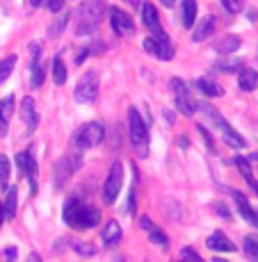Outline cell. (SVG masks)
<instances>
[{"mask_svg": "<svg viewBox=\"0 0 258 262\" xmlns=\"http://www.w3.org/2000/svg\"><path fill=\"white\" fill-rule=\"evenodd\" d=\"M142 18H144V25L151 30V34H153L155 39L163 37V28H160V18H158V12H155V7L151 3H144L142 5Z\"/></svg>", "mask_w": 258, "mask_h": 262, "instance_id": "11", "label": "cell"}, {"mask_svg": "<svg viewBox=\"0 0 258 262\" xmlns=\"http://www.w3.org/2000/svg\"><path fill=\"white\" fill-rule=\"evenodd\" d=\"M146 233H149V239L153 242L158 249H169V237H167V235H165L155 224L149 226V228H146Z\"/></svg>", "mask_w": 258, "mask_h": 262, "instance_id": "22", "label": "cell"}, {"mask_svg": "<svg viewBox=\"0 0 258 262\" xmlns=\"http://www.w3.org/2000/svg\"><path fill=\"white\" fill-rule=\"evenodd\" d=\"M96 96H98V75H96L94 71H89L80 78L78 84H75L73 98H75V103L87 105V103H94Z\"/></svg>", "mask_w": 258, "mask_h": 262, "instance_id": "5", "label": "cell"}, {"mask_svg": "<svg viewBox=\"0 0 258 262\" xmlns=\"http://www.w3.org/2000/svg\"><path fill=\"white\" fill-rule=\"evenodd\" d=\"M9 183V160L5 155H0V191L7 189Z\"/></svg>", "mask_w": 258, "mask_h": 262, "instance_id": "31", "label": "cell"}, {"mask_svg": "<svg viewBox=\"0 0 258 262\" xmlns=\"http://www.w3.org/2000/svg\"><path fill=\"white\" fill-rule=\"evenodd\" d=\"M212 48H215L217 53H222V55L235 53V50L240 48V37H235V34H226V37L217 39V41L212 43Z\"/></svg>", "mask_w": 258, "mask_h": 262, "instance_id": "19", "label": "cell"}, {"mask_svg": "<svg viewBox=\"0 0 258 262\" xmlns=\"http://www.w3.org/2000/svg\"><path fill=\"white\" fill-rule=\"evenodd\" d=\"M222 3H224V7L229 9L231 14L242 12V7H245V0H222Z\"/></svg>", "mask_w": 258, "mask_h": 262, "instance_id": "35", "label": "cell"}, {"mask_svg": "<svg viewBox=\"0 0 258 262\" xmlns=\"http://www.w3.org/2000/svg\"><path fill=\"white\" fill-rule=\"evenodd\" d=\"M16 167H18V176L30 180V191H37V185H34V171H37V162H34V155H32V148L28 150H21L16 153Z\"/></svg>", "mask_w": 258, "mask_h": 262, "instance_id": "7", "label": "cell"}, {"mask_svg": "<svg viewBox=\"0 0 258 262\" xmlns=\"http://www.w3.org/2000/svg\"><path fill=\"white\" fill-rule=\"evenodd\" d=\"M62 219H64L67 226H71V228L85 230V228H94V226H98L101 212L94 208V205H85L83 201L73 196V199H69L67 203H64Z\"/></svg>", "mask_w": 258, "mask_h": 262, "instance_id": "1", "label": "cell"}, {"mask_svg": "<svg viewBox=\"0 0 258 262\" xmlns=\"http://www.w3.org/2000/svg\"><path fill=\"white\" fill-rule=\"evenodd\" d=\"M215 32V16H206L204 21L194 28V32H192V41H204V39H208L210 34Z\"/></svg>", "mask_w": 258, "mask_h": 262, "instance_id": "17", "label": "cell"}, {"mask_svg": "<svg viewBox=\"0 0 258 262\" xmlns=\"http://www.w3.org/2000/svg\"><path fill=\"white\" fill-rule=\"evenodd\" d=\"M176 107H178V112L185 114V117H194L196 105L190 94H176Z\"/></svg>", "mask_w": 258, "mask_h": 262, "instance_id": "20", "label": "cell"}, {"mask_svg": "<svg viewBox=\"0 0 258 262\" xmlns=\"http://www.w3.org/2000/svg\"><path fill=\"white\" fill-rule=\"evenodd\" d=\"M215 123H217V128L222 130V139H224V142L229 144L231 148H237V150H240V148H245V146H247L245 137H240V135H237V130H233V128H231V125L226 123V121L222 119V117L217 119Z\"/></svg>", "mask_w": 258, "mask_h": 262, "instance_id": "10", "label": "cell"}, {"mask_svg": "<svg viewBox=\"0 0 258 262\" xmlns=\"http://www.w3.org/2000/svg\"><path fill=\"white\" fill-rule=\"evenodd\" d=\"M251 224H254L256 228H258V210H254V221H251Z\"/></svg>", "mask_w": 258, "mask_h": 262, "instance_id": "47", "label": "cell"}, {"mask_svg": "<svg viewBox=\"0 0 258 262\" xmlns=\"http://www.w3.org/2000/svg\"><path fill=\"white\" fill-rule=\"evenodd\" d=\"M155 43H158L155 55H158L160 59H171V57H174V46H171V41H169V37H167V34H163V37L155 39Z\"/></svg>", "mask_w": 258, "mask_h": 262, "instance_id": "23", "label": "cell"}, {"mask_svg": "<svg viewBox=\"0 0 258 262\" xmlns=\"http://www.w3.org/2000/svg\"><path fill=\"white\" fill-rule=\"evenodd\" d=\"M21 117L25 121V133L32 135L34 128H37V123H39V117H37V112H34V100L32 98H23V103H21Z\"/></svg>", "mask_w": 258, "mask_h": 262, "instance_id": "12", "label": "cell"}, {"mask_svg": "<svg viewBox=\"0 0 258 262\" xmlns=\"http://www.w3.org/2000/svg\"><path fill=\"white\" fill-rule=\"evenodd\" d=\"M67 23H69V14H67V12H59V18H57V21L50 23V28H48V37H50V39H57L59 34L64 32Z\"/></svg>", "mask_w": 258, "mask_h": 262, "instance_id": "25", "label": "cell"}, {"mask_svg": "<svg viewBox=\"0 0 258 262\" xmlns=\"http://www.w3.org/2000/svg\"><path fill=\"white\" fill-rule=\"evenodd\" d=\"M208 249L210 251H222V253H231V251H235V244L231 242L229 237H226L222 230H217V233H212L210 237H208Z\"/></svg>", "mask_w": 258, "mask_h": 262, "instance_id": "14", "label": "cell"}, {"mask_svg": "<svg viewBox=\"0 0 258 262\" xmlns=\"http://www.w3.org/2000/svg\"><path fill=\"white\" fill-rule=\"evenodd\" d=\"M105 0H85L75 12V34H89L96 30V25L101 23L105 14Z\"/></svg>", "mask_w": 258, "mask_h": 262, "instance_id": "2", "label": "cell"}, {"mask_svg": "<svg viewBox=\"0 0 258 262\" xmlns=\"http://www.w3.org/2000/svg\"><path fill=\"white\" fill-rule=\"evenodd\" d=\"M44 84V69L39 64V59H32V80H30V87L39 89Z\"/></svg>", "mask_w": 258, "mask_h": 262, "instance_id": "30", "label": "cell"}, {"mask_svg": "<svg viewBox=\"0 0 258 262\" xmlns=\"http://www.w3.org/2000/svg\"><path fill=\"white\" fill-rule=\"evenodd\" d=\"M14 64H16V55H9V57L0 59V84H3L5 80H7L9 75H12Z\"/></svg>", "mask_w": 258, "mask_h": 262, "instance_id": "28", "label": "cell"}, {"mask_svg": "<svg viewBox=\"0 0 258 262\" xmlns=\"http://www.w3.org/2000/svg\"><path fill=\"white\" fill-rule=\"evenodd\" d=\"M196 21V0H183V25L194 28Z\"/></svg>", "mask_w": 258, "mask_h": 262, "instance_id": "24", "label": "cell"}, {"mask_svg": "<svg viewBox=\"0 0 258 262\" xmlns=\"http://www.w3.org/2000/svg\"><path fill=\"white\" fill-rule=\"evenodd\" d=\"M87 55H89V50H83V53H80L78 57H75V64H83V59L87 57Z\"/></svg>", "mask_w": 258, "mask_h": 262, "instance_id": "43", "label": "cell"}, {"mask_svg": "<svg viewBox=\"0 0 258 262\" xmlns=\"http://www.w3.org/2000/svg\"><path fill=\"white\" fill-rule=\"evenodd\" d=\"M105 137V130L101 123H96V121H92V123H85L80 125L78 130H75L73 135V144L78 150H85V148H94V146H98L101 142H103Z\"/></svg>", "mask_w": 258, "mask_h": 262, "instance_id": "4", "label": "cell"}, {"mask_svg": "<svg viewBox=\"0 0 258 262\" xmlns=\"http://www.w3.org/2000/svg\"><path fill=\"white\" fill-rule=\"evenodd\" d=\"M178 146H183V148H188L190 142H188V139H183V137H181V139H178Z\"/></svg>", "mask_w": 258, "mask_h": 262, "instance_id": "45", "label": "cell"}, {"mask_svg": "<svg viewBox=\"0 0 258 262\" xmlns=\"http://www.w3.org/2000/svg\"><path fill=\"white\" fill-rule=\"evenodd\" d=\"M171 89H174V94H190L188 84H185L181 78H171Z\"/></svg>", "mask_w": 258, "mask_h": 262, "instance_id": "37", "label": "cell"}, {"mask_svg": "<svg viewBox=\"0 0 258 262\" xmlns=\"http://www.w3.org/2000/svg\"><path fill=\"white\" fill-rule=\"evenodd\" d=\"M128 212L130 214L135 212V191H130V196H128Z\"/></svg>", "mask_w": 258, "mask_h": 262, "instance_id": "41", "label": "cell"}, {"mask_svg": "<svg viewBox=\"0 0 258 262\" xmlns=\"http://www.w3.org/2000/svg\"><path fill=\"white\" fill-rule=\"evenodd\" d=\"M5 219L16 216V187H7V201H5Z\"/></svg>", "mask_w": 258, "mask_h": 262, "instance_id": "26", "label": "cell"}, {"mask_svg": "<svg viewBox=\"0 0 258 262\" xmlns=\"http://www.w3.org/2000/svg\"><path fill=\"white\" fill-rule=\"evenodd\" d=\"M53 80L57 87H62L64 82H67V67H64L62 57H55L53 59Z\"/></svg>", "mask_w": 258, "mask_h": 262, "instance_id": "27", "label": "cell"}, {"mask_svg": "<svg viewBox=\"0 0 258 262\" xmlns=\"http://www.w3.org/2000/svg\"><path fill=\"white\" fill-rule=\"evenodd\" d=\"M181 258H190V260H201V255L196 253V251H192V249H183V251H181Z\"/></svg>", "mask_w": 258, "mask_h": 262, "instance_id": "40", "label": "cell"}, {"mask_svg": "<svg viewBox=\"0 0 258 262\" xmlns=\"http://www.w3.org/2000/svg\"><path fill=\"white\" fill-rule=\"evenodd\" d=\"M196 130H199V135H201V139H204V144L208 146V150L210 153H215V144H212V137H210V133L204 128V125H196Z\"/></svg>", "mask_w": 258, "mask_h": 262, "instance_id": "36", "label": "cell"}, {"mask_svg": "<svg viewBox=\"0 0 258 262\" xmlns=\"http://www.w3.org/2000/svg\"><path fill=\"white\" fill-rule=\"evenodd\" d=\"M237 87L242 92H254L258 87V71L256 69H240L237 71Z\"/></svg>", "mask_w": 258, "mask_h": 262, "instance_id": "16", "label": "cell"}, {"mask_svg": "<svg viewBox=\"0 0 258 262\" xmlns=\"http://www.w3.org/2000/svg\"><path fill=\"white\" fill-rule=\"evenodd\" d=\"M215 208H217V210H215L217 214H222V216H224V219H229V210H226L224 205H215Z\"/></svg>", "mask_w": 258, "mask_h": 262, "instance_id": "42", "label": "cell"}, {"mask_svg": "<svg viewBox=\"0 0 258 262\" xmlns=\"http://www.w3.org/2000/svg\"><path fill=\"white\" fill-rule=\"evenodd\" d=\"M14 112V96H5L0 103V137H5L9 130V119Z\"/></svg>", "mask_w": 258, "mask_h": 262, "instance_id": "15", "label": "cell"}, {"mask_svg": "<svg viewBox=\"0 0 258 262\" xmlns=\"http://www.w3.org/2000/svg\"><path fill=\"white\" fill-rule=\"evenodd\" d=\"M231 194H233V201H235V205H237V212H240V216L251 224V221H254V208L249 205L247 196L242 194V191H235V189H231Z\"/></svg>", "mask_w": 258, "mask_h": 262, "instance_id": "18", "label": "cell"}, {"mask_svg": "<svg viewBox=\"0 0 258 262\" xmlns=\"http://www.w3.org/2000/svg\"><path fill=\"white\" fill-rule=\"evenodd\" d=\"M163 3L167 5V7H171V5H174V3H176V0H163Z\"/></svg>", "mask_w": 258, "mask_h": 262, "instance_id": "49", "label": "cell"}, {"mask_svg": "<svg viewBox=\"0 0 258 262\" xmlns=\"http://www.w3.org/2000/svg\"><path fill=\"white\" fill-rule=\"evenodd\" d=\"M42 3H44V0H30V5H32V7H39Z\"/></svg>", "mask_w": 258, "mask_h": 262, "instance_id": "48", "label": "cell"}, {"mask_svg": "<svg viewBox=\"0 0 258 262\" xmlns=\"http://www.w3.org/2000/svg\"><path fill=\"white\" fill-rule=\"evenodd\" d=\"M78 164H80V155L78 158H62L59 160L57 164H55V187L57 189H62L64 185H67V180L71 178V176H73V171L78 169Z\"/></svg>", "mask_w": 258, "mask_h": 262, "instance_id": "9", "label": "cell"}, {"mask_svg": "<svg viewBox=\"0 0 258 262\" xmlns=\"http://www.w3.org/2000/svg\"><path fill=\"white\" fill-rule=\"evenodd\" d=\"M5 255H7L9 260H14V258H16V251H14V249H7V253H5Z\"/></svg>", "mask_w": 258, "mask_h": 262, "instance_id": "44", "label": "cell"}, {"mask_svg": "<svg viewBox=\"0 0 258 262\" xmlns=\"http://www.w3.org/2000/svg\"><path fill=\"white\" fill-rule=\"evenodd\" d=\"M110 25H112V32H117L119 37H133L135 32L133 18L119 7H110Z\"/></svg>", "mask_w": 258, "mask_h": 262, "instance_id": "8", "label": "cell"}, {"mask_svg": "<svg viewBox=\"0 0 258 262\" xmlns=\"http://www.w3.org/2000/svg\"><path fill=\"white\" fill-rule=\"evenodd\" d=\"M3 221H5V208H3V203H0V226H3Z\"/></svg>", "mask_w": 258, "mask_h": 262, "instance_id": "46", "label": "cell"}, {"mask_svg": "<svg viewBox=\"0 0 258 262\" xmlns=\"http://www.w3.org/2000/svg\"><path fill=\"white\" fill-rule=\"evenodd\" d=\"M235 167L240 169V173L245 176V180H247V183H249V185H254V183H256V180H254V173H251L249 162H247L245 158H235Z\"/></svg>", "mask_w": 258, "mask_h": 262, "instance_id": "32", "label": "cell"}, {"mask_svg": "<svg viewBox=\"0 0 258 262\" xmlns=\"http://www.w3.org/2000/svg\"><path fill=\"white\" fill-rule=\"evenodd\" d=\"M71 249H73L78 255H85V258H92V255H96V246L92 244V242H73V244H71Z\"/></svg>", "mask_w": 258, "mask_h": 262, "instance_id": "29", "label": "cell"}, {"mask_svg": "<svg viewBox=\"0 0 258 262\" xmlns=\"http://www.w3.org/2000/svg\"><path fill=\"white\" fill-rule=\"evenodd\" d=\"M121 237H124V233H121V226L117 221H108L103 226V230H101V239H103L105 246H117Z\"/></svg>", "mask_w": 258, "mask_h": 262, "instance_id": "13", "label": "cell"}, {"mask_svg": "<svg viewBox=\"0 0 258 262\" xmlns=\"http://www.w3.org/2000/svg\"><path fill=\"white\" fill-rule=\"evenodd\" d=\"M245 253L258 260V237H245Z\"/></svg>", "mask_w": 258, "mask_h": 262, "instance_id": "34", "label": "cell"}, {"mask_svg": "<svg viewBox=\"0 0 258 262\" xmlns=\"http://www.w3.org/2000/svg\"><path fill=\"white\" fill-rule=\"evenodd\" d=\"M194 84H196V89H201V92H204L206 96H210V98H215V96H222V94H224V89H222L217 82L208 80V78H199Z\"/></svg>", "mask_w": 258, "mask_h": 262, "instance_id": "21", "label": "cell"}, {"mask_svg": "<svg viewBox=\"0 0 258 262\" xmlns=\"http://www.w3.org/2000/svg\"><path fill=\"white\" fill-rule=\"evenodd\" d=\"M121 185H124V164L121 162H114L110 167V173L105 178V185H103V201L108 205H112L117 201L119 191H121Z\"/></svg>", "mask_w": 258, "mask_h": 262, "instance_id": "6", "label": "cell"}, {"mask_svg": "<svg viewBox=\"0 0 258 262\" xmlns=\"http://www.w3.org/2000/svg\"><path fill=\"white\" fill-rule=\"evenodd\" d=\"M217 71L222 73H231V71H240V59H226V62H220L217 64Z\"/></svg>", "mask_w": 258, "mask_h": 262, "instance_id": "33", "label": "cell"}, {"mask_svg": "<svg viewBox=\"0 0 258 262\" xmlns=\"http://www.w3.org/2000/svg\"><path fill=\"white\" fill-rule=\"evenodd\" d=\"M128 135H130V142H133L135 150L142 160L149 155V130H146L144 119L140 117V112L135 107L128 110Z\"/></svg>", "mask_w": 258, "mask_h": 262, "instance_id": "3", "label": "cell"}, {"mask_svg": "<svg viewBox=\"0 0 258 262\" xmlns=\"http://www.w3.org/2000/svg\"><path fill=\"white\" fill-rule=\"evenodd\" d=\"M64 3H67V0H46V7H48V12L57 14L64 9Z\"/></svg>", "mask_w": 258, "mask_h": 262, "instance_id": "38", "label": "cell"}, {"mask_svg": "<svg viewBox=\"0 0 258 262\" xmlns=\"http://www.w3.org/2000/svg\"><path fill=\"white\" fill-rule=\"evenodd\" d=\"M142 46H144L146 53H153V55H155V50H158V43H155L153 37H146L144 41H142Z\"/></svg>", "mask_w": 258, "mask_h": 262, "instance_id": "39", "label": "cell"}]
</instances>
